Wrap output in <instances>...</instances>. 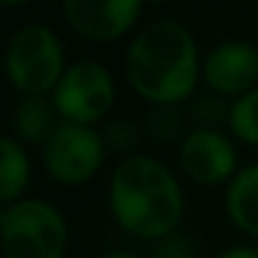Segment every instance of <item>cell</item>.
I'll use <instances>...</instances> for the list:
<instances>
[{"label": "cell", "instance_id": "obj_8", "mask_svg": "<svg viewBox=\"0 0 258 258\" xmlns=\"http://www.w3.org/2000/svg\"><path fill=\"white\" fill-rule=\"evenodd\" d=\"M180 168L201 185H221L236 175V148L216 128H198L188 133L178 151Z\"/></svg>", "mask_w": 258, "mask_h": 258}, {"label": "cell", "instance_id": "obj_7", "mask_svg": "<svg viewBox=\"0 0 258 258\" xmlns=\"http://www.w3.org/2000/svg\"><path fill=\"white\" fill-rule=\"evenodd\" d=\"M143 0H63L68 25L95 43L123 38L138 20Z\"/></svg>", "mask_w": 258, "mask_h": 258}, {"label": "cell", "instance_id": "obj_1", "mask_svg": "<svg viewBox=\"0 0 258 258\" xmlns=\"http://www.w3.org/2000/svg\"><path fill=\"white\" fill-rule=\"evenodd\" d=\"M183 208L180 183L158 158L131 156L113 171L110 211L125 233L163 241L175 233Z\"/></svg>", "mask_w": 258, "mask_h": 258}, {"label": "cell", "instance_id": "obj_15", "mask_svg": "<svg viewBox=\"0 0 258 258\" xmlns=\"http://www.w3.org/2000/svg\"><path fill=\"white\" fill-rule=\"evenodd\" d=\"M148 128L156 138H175V133L180 131V118L175 113V105H158L151 113Z\"/></svg>", "mask_w": 258, "mask_h": 258}, {"label": "cell", "instance_id": "obj_14", "mask_svg": "<svg viewBox=\"0 0 258 258\" xmlns=\"http://www.w3.org/2000/svg\"><path fill=\"white\" fill-rule=\"evenodd\" d=\"M231 113V108H226L223 95H203L193 103V118L196 123H201V128H213L221 120H226Z\"/></svg>", "mask_w": 258, "mask_h": 258}, {"label": "cell", "instance_id": "obj_19", "mask_svg": "<svg viewBox=\"0 0 258 258\" xmlns=\"http://www.w3.org/2000/svg\"><path fill=\"white\" fill-rule=\"evenodd\" d=\"M103 258H136V256L128 253V251H110V253H105Z\"/></svg>", "mask_w": 258, "mask_h": 258}, {"label": "cell", "instance_id": "obj_9", "mask_svg": "<svg viewBox=\"0 0 258 258\" xmlns=\"http://www.w3.org/2000/svg\"><path fill=\"white\" fill-rule=\"evenodd\" d=\"M201 73L216 95L241 98L258 83V50L243 40H226L208 53Z\"/></svg>", "mask_w": 258, "mask_h": 258}, {"label": "cell", "instance_id": "obj_4", "mask_svg": "<svg viewBox=\"0 0 258 258\" xmlns=\"http://www.w3.org/2000/svg\"><path fill=\"white\" fill-rule=\"evenodd\" d=\"M5 73L23 95H45L55 90L66 73V50L48 25L20 28L5 50Z\"/></svg>", "mask_w": 258, "mask_h": 258}, {"label": "cell", "instance_id": "obj_18", "mask_svg": "<svg viewBox=\"0 0 258 258\" xmlns=\"http://www.w3.org/2000/svg\"><path fill=\"white\" fill-rule=\"evenodd\" d=\"M218 258H258V251L251 246H236V248L223 251Z\"/></svg>", "mask_w": 258, "mask_h": 258}, {"label": "cell", "instance_id": "obj_12", "mask_svg": "<svg viewBox=\"0 0 258 258\" xmlns=\"http://www.w3.org/2000/svg\"><path fill=\"white\" fill-rule=\"evenodd\" d=\"M30 180V161L20 141L0 138V203L23 198Z\"/></svg>", "mask_w": 258, "mask_h": 258}, {"label": "cell", "instance_id": "obj_13", "mask_svg": "<svg viewBox=\"0 0 258 258\" xmlns=\"http://www.w3.org/2000/svg\"><path fill=\"white\" fill-rule=\"evenodd\" d=\"M228 125L238 141L258 146V88L236 98L228 113Z\"/></svg>", "mask_w": 258, "mask_h": 258}, {"label": "cell", "instance_id": "obj_6", "mask_svg": "<svg viewBox=\"0 0 258 258\" xmlns=\"http://www.w3.org/2000/svg\"><path fill=\"white\" fill-rule=\"evenodd\" d=\"M105 156V141L90 125L63 120L43 148L48 173L63 185H81L90 180Z\"/></svg>", "mask_w": 258, "mask_h": 258}, {"label": "cell", "instance_id": "obj_20", "mask_svg": "<svg viewBox=\"0 0 258 258\" xmlns=\"http://www.w3.org/2000/svg\"><path fill=\"white\" fill-rule=\"evenodd\" d=\"M30 0H0V5H8V8H15V5H25Z\"/></svg>", "mask_w": 258, "mask_h": 258}, {"label": "cell", "instance_id": "obj_3", "mask_svg": "<svg viewBox=\"0 0 258 258\" xmlns=\"http://www.w3.org/2000/svg\"><path fill=\"white\" fill-rule=\"evenodd\" d=\"M66 248L68 223L55 206L40 198H20L5 208L0 228L3 258H63Z\"/></svg>", "mask_w": 258, "mask_h": 258}, {"label": "cell", "instance_id": "obj_22", "mask_svg": "<svg viewBox=\"0 0 258 258\" xmlns=\"http://www.w3.org/2000/svg\"><path fill=\"white\" fill-rule=\"evenodd\" d=\"M148 3H163V0H148Z\"/></svg>", "mask_w": 258, "mask_h": 258}, {"label": "cell", "instance_id": "obj_11", "mask_svg": "<svg viewBox=\"0 0 258 258\" xmlns=\"http://www.w3.org/2000/svg\"><path fill=\"white\" fill-rule=\"evenodd\" d=\"M58 125L55 103H48L45 95H25L15 110V131L23 143L45 146Z\"/></svg>", "mask_w": 258, "mask_h": 258}, {"label": "cell", "instance_id": "obj_10", "mask_svg": "<svg viewBox=\"0 0 258 258\" xmlns=\"http://www.w3.org/2000/svg\"><path fill=\"white\" fill-rule=\"evenodd\" d=\"M226 211L238 231L258 238V163L233 175L226 190Z\"/></svg>", "mask_w": 258, "mask_h": 258}, {"label": "cell", "instance_id": "obj_2", "mask_svg": "<svg viewBox=\"0 0 258 258\" xmlns=\"http://www.w3.org/2000/svg\"><path fill=\"white\" fill-rule=\"evenodd\" d=\"M201 76L198 48L185 25L161 20L136 35L125 53V78L131 88L156 103L175 105L185 100Z\"/></svg>", "mask_w": 258, "mask_h": 258}, {"label": "cell", "instance_id": "obj_5", "mask_svg": "<svg viewBox=\"0 0 258 258\" xmlns=\"http://www.w3.org/2000/svg\"><path fill=\"white\" fill-rule=\"evenodd\" d=\"M115 100V83L105 66L95 60H78L66 68L55 86L53 103L63 120L93 125L108 115Z\"/></svg>", "mask_w": 258, "mask_h": 258}, {"label": "cell", "instance_id": "obj_16", "mask_svg": "<svg viewBox=\"0 0 258 258\" xmlns=\"http://www.w3.org/2000/svg\"><path fill=\"white\" fill-rule=\"evenodd\" d=\"M105 146L115 148V151H128L138 143V128L131 120H113L105 128Z\"/></svg>", "mask_w": 258, "mask_h": 258}, {"label": "cell", "instance_id": "obj_17", "mask_svg": "<svg viewBox=\"0 0 258 258\" xmlns=\"http://www.w3.org/2000/svg\"><path fill=\"white\" fill-rule=\"evenodd\" d=\"M153 258H196V251H193V246H190L188 238H183V236H168V238H163L158 243Z\"/></svg>", "mask_w": 258, "mask_h": 258}, {"label": "cell", "instance_id": "obj_21", "mask_svg": "<svg viewBox=\"0 0 258 258\" xmlns=\"http://www.w3.org/2000/svg\"><path fill=\"white\" fill-rule=\"evenodd\" d=\"M3 218H5V208H3V203H0V228H3Z\"/></svg>", "mask_w": 258, "mask_h": 258}]
</instances>
